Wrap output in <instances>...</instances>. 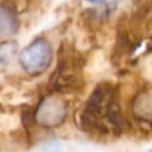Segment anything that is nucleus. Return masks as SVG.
Segmentation results:
<instances>
[{"label":"nucleus","instance_id":"423d86ee","mask_svg":"<svg viewBox=\"0 0 152 152\" xmlns=\"http://www.w3.org/2000/svg\"><path fill=\"white\" fill-rule=\"evenodd\" d=\"M87 1H91V3H102L104 0H87Z\"/></svg>","mask_w":152,"mask_h":152},{"label":"nucleus","instance_id":"f257e3e1","mask_svg":"<svg viewBox=\"0 0 152 152\" xmlns=\"http://www.w3.org/2000/svg\"><path fill=\"white\" fill-rule=\"evenodd\" d=\"M120 105L116 99L115 91L108 84H100L87 102L83 111V124L88 128L102 129L105 132L111 129H120L123 124Z\"/></svg>","mask_w":152,"mask_h":152},{"label":"nucleus","instance_id":"f03ea898","mask_svg":"<svg viewBox=\"0 0 152 152\" xmlns=\"http://www.w3.org/2000/svg\"><path fill=\"white\" fill-rule=\"evenodd\" d=\"M20 64L29 74L43 72L52 60V50L45 40H35L21 51L19 56Z\"/></svg>","mask_w":152,"mask_h":152},{"label":"nucleus","instance_id":"39448f33","mask_svg":"<svg viewBox=\"0 0 152 152\" xmlns=\"http://www.w3.org/2000/svg\"><path fill=\"white\" fill-rule=\"evenodd\" d=\"M16 52V44L13 43H4L0 44V69H4L11 63Z\"/></svg>","mask_w":152,"mask_h":152},{"label":"nucleus","instance_id":"7ed1b4c3","mask_svg":"<svg viewBox=\"0 0 152 152\" xmlns=\"http://www.w3.org/2000/svg\"><path fill=\"white\" fill-rule=\"evenodd\" d=\"M50 102H44L37 110V120L40 124L44 126H56L61 123L66 116V108L64 104L59 100L48 99Z\"/></svg>","mask_w":152,"mask_h":152},{"label":"nucleus","instance_id":"20e7f679","mask_svg":"<svg viewBox=\"0 0 152 152\" xmlns=\"http://www.w3.org/2000/svg\"><path fill=\"white\" fill-rule=\"evenodd\" d=\"M18 21L11 10L0 5V37L11 36L16 32Z\"/></svg>","mask_w":152,"mask_h":152}]
</instances>
